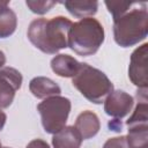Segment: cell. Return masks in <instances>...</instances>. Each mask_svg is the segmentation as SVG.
Wrapping results in <instances>:
<instances>
[{
  "label": "cell",
  "mask_w": 148,
  "mask_h": 148,
  "mask_svg": "<svg viewBox=\"0 0 148 148\" xmlns=\"http://www.w3.org/2000/svg\"><path fill=\"white\" fill-rule=\"evenodd\" d=\"M74 127L77 130L83 140H88L98 133L101 128V121L95 112L86 110L77 116Z\"/></svg>",
  "instance_id": "9c48e42d"
},
{
  "label": "cell",
  "mask_w": 148,
  "mask_h": 148,
  "mask_svg": "<svg viewBox=\"0 0 148 148\" xmlns=\"http://www.w3.org/2000/svg\"><path fill=\"white\" fill-rule=\"evenodd\" d=\"M103 148H130L126 141V136L120 135L116 138H110L103 145Z\"/></svg>",
  "instance_id": "ac0fdd59"
},
{
  "label": "cell",
  "mask_w": 148,
  "mask_h": 148,
  "mask_svg": "<svg viewBox=\"0 0 148 148\" xmlns=\"http://www.w3.org/2000/svg\"><path fill=\"white\" fill-rule=\"evenodd\" d=\"M67 12L77 17V18H87L91 17L97 13L98 2L97 1H64L61 2Z\"/></svg>",
  "instance_id": "5bb4252c"
},
{
  "label": "cell",
  "mask_w": 148,
  "mask_h": 148,
  "mask_svg": "<svg viewBox=\"0 0 148 148\" xmlns=\"http://www.w3.org/2000/svg\"><path fill=\"white\" fill-rule=\"evenodd\" d=\"M6 120H7V116H6V113L0 108V131L3 128V126L6 124Z\"/></svg>",
  "instance_id": "ffe728a7"
},
{
  "label": "cell",
  "mask_w": 148,
  "mask_h": 148,
  "mask_svg": "<svg viewBox=\"0 0 148 148\" xmlns=\"http://www.w3.org/2000/svg\"><path fill=\"white\" fill-rule=\"evenodd\" d=\"M104 28L94 17L73 23L68 35V47L81 57L95 54L104 42Z\"/></svg>",
  "instance_id": "3957f363"
},
{
  "label": "cell",
  "mask_w": 148,
  "mask_h": 148,
  "mask_svg": "<svg viewBox=\"0 0 148 148\" xmlns=\"http://www.w3.org/2000/svg\"><path fill=\"white\" fill-rule=\"evenodd\" d=\"M56 1H36V0H27L25 5L28 6V8L38 15H43L46 14L53 6H56Z\"/></svg>",
  "instance_id": "e0dca14e"
},
{
  "label": "cell",
  "mask_w": 148,
  "mask_h": 148,
  "mask_svg": "<svg viewBox=\"0 0 148 148\" xmlns=\"http://www.w3.org/2000/svg\"><path fill=\"white\" fill-rule=\"evenodd\" d=\"M71 108V101L60 95L47 97L40 102L37 105V110L40 114L44 131L50 134H56L62 130L66 126Z\"/></svg>",
  "instance_id": "5b68a950"
},
{
  "label": "cell",
  "mask_w": 148,
  "mask_h": 148,
  "mask_svg": "<svg viewBox=\"0 0 148 148\" xmlns=\"http://www.w3.org/2000/svg\"><path fill=\"white\" fill-rule=\"evenodd\" d=\"M82 140V136L74 126H65L53 134L52 146L53 148H80Z\"/></svg>",
  "instance_id": "8fae6325"
},
{
  "label": "cell",
  "mask_w": 148,
  "mask_h": 148,
  "mask_svg": "<svg viewBox=\"0 0 148 148\" xmlns=\"http://www.w3.org/2000/svg\"><path fill=\"white\" fill-rule=\"evenodd\" d=\"M0 148H1V142H0Z\"/></svg>",
  "instance_id": "603a6c76"
},
{
  "label": "cell",
  "mask_w": 148,
  "mask_h": 148,
  "mask_svg": "<svg viewBox=\"0 0 148 148\" xmlns=\"http://www.w3.org/2000/svg\"><path fill=\"white\" fill-rule=\"evenodd\" d=\"M148 10L146 2L134 5L120 17L113 20V38L121 47L133 46L147 37Z\"/></svg>",
  "instance_id": "7a4b0ae2"
},
{
  "label": "cell",
  "mask_w": 148,
  "mask_h": 148,
  "mask_svg": "<svg viewBox=\"0 0 148 148\" xmlns=\"http://www.w3.org/2000/svg\"><path fill=\"white\" fill-rule=\"evenodd\" d=\"M25 148H50L49 143L42 139H34L31 140Z\"/></svg>",
  "instance_id": "d6986e66"
},
{
  "label": "cell",
  "mask_w": 148,
  "mask_h": 148,
  "mask_svg": "<svg viewBox=\"0 0 148 148\" xmlns=\"http://www.w3.org/2000/svg\"><path fill=\"white\" fill-rule=\"evenodd\" d=\"M22 74L13 67H2L0 69V108H8L15 97L16 91L22 86Z\"/></svg>",
  "instance_id": "52a82bcc"
},
{
  "label": "cell",
  "mask_w": 148,
  "mask_h": 148,
  "mask_svg": "<svg viewBox=\"0 0 148 148\" xmlns=\"http://www.w3.org/2000/svg\"><path fill=\"white\" fill-rule=\"evenodd\" d=\"M1 148H9V147H1Z\"/></svg>",
  "instance_id": "7402d4cb"
},
{
  "label": "cell",
  "mask_w": 148,
  "mask_h": 148,
  "mask_svg": "<svg viewBox=\"0 0 148 148\" xmlns=\"http://www.w3.org/2000/svg\"><path fill=\"white\" fill-rule=\"evenodd\" d=\"M147 56L148 44L145 43L136 47L130 60L128 77L131 82L139 89H147L148 86V69H147Z\"/></svg>",
  "instance_id": "8992f818"
},
{
  "label": "cell",
  "mask_w": 148,
  "mask_h": 148,
  "mask_svg": "<svg viewBox=\"0 0 148 148\" xmlns=\"http://www.w3.org/2000/svg\"><path fill=\"white\" fill-rule=\"evenodd\" d=\"M30 92L37 98H47L58 96L61 92L60 87L51 79L45 76H36L29 83Z\"/></svg>",
  "instance_id": "30bf717a"
},
{
  "label": "cell",
  "mask_w": 148,
  "mask_h": 148,
  "mask_svg": "<svg viewBox=\"0 0 148 148\" xmlns=\"http://www.w3.org/2000/svg\"><path fill=\"white\" fill-rule=\"evenodd\" d=\"M126 141L130 148H148V123L128 126Z\"/></svg>",
  "instance_id": "9a60e30c"
},
{
  "label": "cell",
  "mask_w": 148,
  "mask_h": 148,
  "mask_svg": "<svg viewBox=\"0 0 148 148\" xmlns=\"http://www.w3.org/2000/svg\"><path fill=\"white\" fill-rule=\"evenodd\" d=\"M80 64L74 57L68 54H57L51 60L52 71L61 77H73L80 67Z\"/></svg>",
  "instance_id": "7c38bea8"
},
{
  "label": "cell",
  "mask_w": 148,
  "mask_h": 148,
  "mask_svg": "<svg viewBox=\"0 0 148 148\" xmlns=\"http://www.w3.org/2000/svg\"><path fill=\"white\" fill-rule=\"evenodd\" d=\"M133 105L134 98L123 90H113L104 99L105 113L114 119H121L127 116L132 111Z\"/></svg>",
  "instance_id": "ba28073f"
},
{
  "label": "cell",
  "mask_w": 148,
  "mask_h": 148,
  "mask_svg": "<svg viewBox=\"0 0 148 148\" xmlns=\"http://www.w3.org/2000/svg\"><path fill=\"white\" fill-rule=\"evenodd\" d=\"M72 83L84 98L94 104H101L113 91V84L106 74L86 62L80 64Z\"/></svg>",
  "instance_id": "277c9868"
},
{
  "label": "cell",
  "mask_w": 148,
  "mask_h": 148,
  "mask_svg": "<svg viewBox=\"0 0 148 148\" xmlns=\"http://www.w3.org/2000/svg\"><path fill=\"white\" fill-rule=\"evenodd\" d=\"M5 64H6V56H5V53L0 50V69L3 67Z\"/></svg>",
  "instance_id": "44dd1931"
},
{
  "label": "cell",
  "mask_w": 148,
  "mask_h": 148,
  "mask_svg": "<svg viewBox=\"0 0 148 148\" xmlns=\"http://www.w3.org/2000/svg\"><path fill=\"white\" fill-rule=\"evenodd\" d=\"M17 27L16 14L9 8L8 1H0V38L12 36Z\"/></svg>",
  "instance_id": "4fadbf2b"
},
{
  "label": "cell",
  "mask_w": 148,
  "mask_h": 148,
  "mask_svg": "<svg viewBox=\"0 0 148 148\" xmlns=\"http://www.w3.org/2000/svg\"><path fill=\"white\" fill-rule=\"evenodd\" d=\"M73 22L65 16L52 18H36L28 28V39L31 44L46 54H56L68 47V35Z\"/></svg>",
  "instance_id": "6da1fadb"
},
{
  "label": "cell",
  "mask_w": 148,
  "mask_h": 148,
  "mask_svg": "<svg viewBox=\"0 0 148 148\" xmlns=\"http://www.w3.org/2000/svg\"><path fill=\"white\" fill-rule=\"evenodd\" d=\"M135 1H105V6L109 10V13L112 15L113 20L120 17L124 15L133 5Z\"/></svg>",
  "instance_id": "2e32d148"
}]
</instances>
